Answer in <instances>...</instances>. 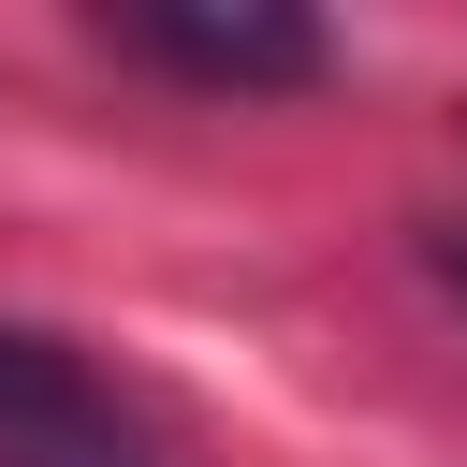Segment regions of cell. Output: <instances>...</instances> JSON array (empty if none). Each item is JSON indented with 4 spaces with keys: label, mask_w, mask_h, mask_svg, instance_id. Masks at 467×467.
I'll use <instances>...</instances> for the list:
<instances>
[{
    "label": "cell",
    "mask_w": 467,
    "mask_h": 467,
    "mask_svg": "<svg viewBox=\"0 0 467 467\" xmlns=\"http://www.w3.org/2000/svg\"><path fill=\"white\" fill-rule=\"evenodd\" d=\"M102 44L131 73H175V88H219V102H263V88H321L336 73L321 15H277V0H234V15L219 0H117Z\"/></svg>",
    "instance_id": "cell-1"
},
{
    "label": "cell",
    "mask_w": 467,
    "mask_h": 467,
    "mask_svg": "<svg viewBox=\"0 0 467 467\" xmlns=\"http://www.w3.org/2000/svg\"><path fill=\"white\" fill-rule=\"evenodd\" d=\"M0 467H161V438L73 336L0 321Z\"/></svg>",
    "instance_id": "cell-2"
},
{
    "label": "cell",
    "mask_w": 467,
    "mask_h": 467,
    "mask_svg": "<svg viewBox=\"0 0 467 467\" xmlns=\"http://www.w3.org/2000/svg\"><path fill=\"white\" fill-rule=\"evenodd\" d=\"M423 263H438V277L467 292V219H438V234H423Z\"/></svg>",
    "instance_id": "cell-3"
}]
</instances>
